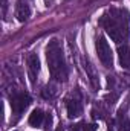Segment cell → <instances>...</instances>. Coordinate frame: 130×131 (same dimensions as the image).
<instances>
[{"label": "cell", "instance_id": "cell-1", "mask_svg": "<svg viewBox=\"0 0 130 131\" xmlns=\"http://www.w3.org/2000/svg\"><path fill=\"white\" fill-rule=\"evenodd\" d=\"M129 23L130 15L126 8H110L99 18V25L116 44H126L129 40Z\"/></svg>", "mask_w": 130, "mask_h": 131}, {"label": "cell", "instance_id": "cell-2", "mask_svg": "<svg viewBox=\"0 0 130 131\" xmlns=\"http://www.w3.org/2000/svg\"><path fill=\"white\" fill-rule=\"evenodd\" d=\"M46 61L52 79L57 82H64L67 79V66H66L63 47L58 40H52L46 46Z\"/></svg>", "mask_w": 130, "mask_h": 131}, {"label": "cell", "instance_id": "cell-3", "mask_svg": "<svg viewBox=\"0 0 130 131\" xmlns=\"http://www.w3.org/2000/svg\"><path fill=\"white\" fill-rule=\"evenodd\" d=\"M9 104H11L14 121H17V119H20L23 111L31 105V96L26 92H14L9 98Z\"/></svg>", "mask_w": 130, "mask_h": 131}, {"label": "cell", "instance_id": "cell-4", "mask_svg": "<svg viewBox=\"0 0 130 131\" xmlns=\"http://www.w3.org/2000/svg\"><path fill=\"white\" fill-rule=\"evenodd\" d=\"M95 47H97V53L98 58L101 61V64L104 67H112L113 66V53H112V49L109 46V43L106 41V38L103 35H99L97 38V43H95Z\"/></svg>", "mask_w": 130, "mask_h": 131}, {"label": "cell", "instance_id": "cell-5", "mask_svg": "<svg viewBox=\"0 0 130 131\" xmlns=\"http://www.w3.org/2000/svg\"><path fill=\"white\" fill-rule=\"evenodd\" d=\"M38 73H40L38 55L37 53H29V57H28V76H29V81H31L32 85H35V82H37Z\"/></svg>", "mask_w": 130, "mask_h": 131}, {"label": "cell", "instance_id": "cell-6", "mask_svg": "<svg viewBox=\"0 0 130 131\" xmlns=\"http://www.w3.org/2000/svg\"><path fill=\"white\" fill-rule=\"evenodd\" d=\"M66 110H67V116L70 119L78 117L83 113V105H81V99L78 96H70L66 99Z\"/></svg>", "mask_w": 130, "mask_h": 131}, {"label": "cell", "instance_id": "cell-7", "mask_svg": "<svg viewBox=\"0 0 130 131\" xmlns=\"http://www.w3.org/2000/svg\"><path fill=\"white\" fill-rule=\"evenodd\" d=\"M15 17L22 23L26 21L31 17V6L25 0H17V5H15Z\"/></svg>", "mask_w": 130, "mask_h": 131}, {"label": "cell", "instance_id": "cell-8", "mask_svg": "<svg viewBox=\"0 0 130 131\" xmlns=\"http://www.w3.org/2000/svg\"><path fill=\"white\" fill-rule=\"evenodd\" d=\"M84 70H86V73H87V76H89V81H90L92 87H94L95 90H98V89H99V78H98L97 70H95V67L90 63L89 58H84Z\"/></svg>", "mask_w": 130, "mask_h": 131}, {"label": "cell", "instance_id": "cell-9", "mask_svg": "<svg viewBox=\"0 0 130 131\" xmlns=\"http://www.w3.org/2000/svg\"><path fill=\"white\" fill-rule=\"evenodd\" d=\"M118 60H119V66L123 69L130 70V47L127 44L118 46Z\"/></svg>", "mask_w": 130, "mask_h": 131}, {"label": "cell", "instance_id": "cell-10", "mask_svg": "<svg viewBox=\"0 0 130 131\" xmlns=\"http://www.w3.org/2000/svg\"><path fill=\"white\" fill-rule=\"evenodd\" d=\"M46 119V114L40 110V108H35L32 113L29 114V125L34 127V128H37V127H41V124H43V121Z\"/></svg>", "mask_w": 130, "mask_h": 131}, {"label": "cell", "instance_id": "cell-11", "mask_svg": "<svg viewBox=\"0 0 130 131\" xmlns=\"http://www.w3.org/2000/svg\"><path fill=\"white\" fill-rule=\"evenodd\" d=\"M118 131H130V119L121 110L118 114Z\"/></svg>", "mask_w": 130, "mask_h": 131}, {"label": "cell", "instance_id": "cell-12", "mask_svg": "<svg viewBox=\"0 0 130 131\" xmlns=\"http://www.w3.org/2000/svg\"><path fill=\"white\" fill-rule=\"evenodd\" d=\"M52 128V114H46V122H44V131H51Z\"/></svg>", "mask_w": 130, "mask_h": 131}, {"label": "cell", "instance_id": "cell-13", "mask_svg": "<svg viewBox=\"0 0 130 131\" xmlns=\"http://www.w3.org/2000/svg\"><path fill=\"white\" fill-rule=\"evenodd\" d=\"M84 131H97V125L95 124H90V125L84 127Z\"/></svg>", "mask_w": 130, "mask_h": 131}, {"label": "cell", "instance_id": "cell-14", "mask_svg": "<svg viewBox=\"0 0 130 131\" xmlns=\"http://www.w3.org/2000/svg\"><path fill=\"white\" fill-rule=\"evenodd\" d=\"M2 6H3V15H5V14H6V8H8L6 0H2Z\"/></svg>", "mask_w": 130, "mask_h": 131}, {"label": "cell", "instance_id": "cell-15", "mask_svg": "<svg viewBox=\"0 0 130 131\" xmlns=\"http://www.w3.org/2000/svg\"><path fill=\"white\" fill-rule=\"evenodd\" d=\"M80 127H81V125H77V127H73V130H72V131H80Z\"/></svg>", "mask_w": 130, "mask_h": 131}]
</instances>
